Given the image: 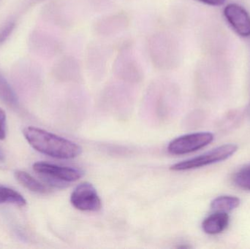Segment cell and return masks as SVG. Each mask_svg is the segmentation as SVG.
Masks as SVG:
<instances>
[{"mask_svg": "<svg viewBox=\"0 0 250 249\" xmlns=\"http://www.w3.org/2000/svg\"><path fill=\"white\" fill-rule=\"evenodd\" d=\"M23 136L35 150L56 159H70L80 156L82 149L71 140L37 127H28Z\"/></svg>", "mask_w": 250, "mask_h": 249, "instance_id": "6da1fadb", "label": "cell"}, {"mask_svg": "<svg viewBox=\"0 0 250 249\" xmlns=\"http://www.w3.org/2000/svg\"><path fill=\"white\" fill-rule=\"evenodd\" d=\"M32 168L51 187H62L66 183L78 181L83 176V172L76 168L59 166L47 162H36Z\"/></svg>", "mask_w": 250, "mask_h": 249, "instance_id": "7a4b0ae2", "label": "cell"}, {"mask_svg": "<svg viewBox=\"0 0 250 249\" xmlns=\"http://www.w3.org/2000/svg\"><path fill=\"white\" fill-rule=\"evenodd\" d=\"M237 150L238 146L236 145H223L196 157L175 164L170 167V169L173 171H186L202 168L226 160L233 156Z\"/></svg>", "mask_w": 250, "mask_h": 249, "instance_id": "3957f363", "label": "cell"}, {"mask_svg": "<svg viewBox=\"0 0 250 249\" xmlns=\"http://www.w3.org/2000/svg\"><path fill=\"white\" fill-rule=\"evenodd\" d=\"M213 140L214 135L210 133L185 134L172 140L167 146V151L173 155L187 154L206 147Z\"/></svg>", "mask_w": 250, "mask_h": 249, "instance_id": "277c9868", "label": "cell"}, {"mask_svg": "<svg viewBox=\"0 0 250 249\" xmlns=\"http://www.w3.org/2000/svg\"><path fill=\"white\" fill-rule=\"evenodd\" d=\"M70 202L75 209L82 211H98L102 205L96 189L89 182L82 183L74 189Z\"/></svg>", "mask_w": 250, "mask_h": 249, "instance_id": "5b68a950", "label": "cell"}, {"mask_svg": "<svg viewBox=\"0 0 250 249\" xmlns=\"http://www.w3.org/2000/svg\"><path fill=\"white\" fill-rule=\"evenodd\" d=\"M224 16L239 36L250 37V16L243 7L237 4H229L225 7Z\"/></svg>", "mask_w": 250, "mask_h": 249, "instance_id": "8992f818", "label": "cell"}, {"mask_svg": "<svg viewBox=\"0 0 250 249\" xmlns=\"http://www.w3.org/2000/svg\"><path fill=\"white\" fill-rule=\"evenodd\" d=\"M229 219L228 213L216 211L204 219L202 223L203 230L208 235L221 233L229 226Z\"/></svg>", "mask_w": 250, "mask_h": 249, "instance_id": "52a82bcc", "label": "cell"}, {"mask_svg": "<svg viewBox=\"0 0 250 249\" xmlns=\"http://www.w3.org/2000/svg\"><path fill=\"white\" fill-rule=\"evenodd\" d=\"M14 176L19 183L32 192L46 194L49 192V189L45 184L40 182L39 181L32 177L30 174L25 172V171H16Z\"/></svg>", "mask_w": 250, "mask_h": 249, "instance_id": "ba28073f", "label": "cell"}, {"mask_svg": "<svg viewBox=\"0 0 250 249\" xmlns=\"http://www.w3.org/2000/svg\"><path fill=\"white\" fill-rule=\"evenodd\" d=\"M240 205V200L234 196H220L214 199L211 203L213 210L219 212L232 211Z\"/></svg>", "mask_w": 250, "mask_h": 249, "instance_id": "9c48e42d", "label": "cell"}, {"mask_svg": "<svg viewBox=\"0 0 250 249\" xmlns=\"http://www.w3.org/2000/svg\"><path fill=\"white\" fill-rule=\"evenodd\" d=\"M0 100L10 108L19 106V99L14 90L6 79L0 74Z\"/></svg>", "mask_w": 250, "mask_h": 249, "instance_id": "30bf717a", "label": "cell"}, {"mask_svg": "<svg viewBox=\"0 0 250 249\" xmlns=\"http://www.w3.org/2000/svg\"><path fill=\"white\" fill-rule=\"evenodd\" d=\"M2 203H10L19 207H23L26 205V200L14 190L0 186V204Z\"/></svg>", "mask_w": 250, "mask_h": 249, "instance_id": "8fae6325", "label": "cell"}, {"mask_svg": "<svg viewBox=\"0 0 250 249\" xmlns=\"http://www.w3.org/2000/svg\"><path fill=\"white\" fill-rule=\"evenodd\" d=\"M233 181L239 188L250 191V167L238 172L233 177Z\"/></svg>", "mask_w": 250, "mask_h": 249, "instance_id": "7c38bea8", "label": "cell"}, {"mask_svg": "<svg viewBox=\"0 0 250 249\" xmlns=\"http://www.w3.org/2000/svg\"><path fill=\"white\" fill-rule=\"evenodd\" d=\"M6 118L5 112L0 108V140L6 137Z\"/></svg>", "mask_w": 250, "mask_h": 249, "instance_id": "4fadbf2b", "label": "cell"}, {"mask_svg": "<svg viewBox=\"0 0 250 249\" xmlns=\"http://www.w3.org/2000/svg\"><path fill=\"white\" fill-rule=\"evenodd\" d=\"M14 23H8L5 26V28L1 31V33H0V43L5 41L7 38L10 36V33L13 32V29H14Z\"/></svg>", "mask_w": 250, "mask_h": 249, "instance_id": "5bb4252c", "label": "cell"}, {"mask_svg": "<svg viewBox=\"0 0 250 249\" xmlns=\"http://www.w3.org/2000/svg\"><path fill=\"white\" fill-rule=\"evenodd\" d=\"M198 1L208 5L218 7V6L223 5L226 3V0H198Z\"/></svg>", "mask_w": 250, "mask_h": 249, "instance_id": "9a60e30c", "label": "cell"}, {"mask_svg": "<svg viewBox=\"0 0 250 249\" xmlns=\"http://www.w3.org/2000/svg\"><path fill=\"white\" fill-rule=\"evenodd\" d=\"M4 160V155L3 153V152H1V149H0V162H3Z\"/></svg>", "mask_w": 250, "mask_h": 249, "instance_id": "2e32d148", "label": "cell"}]
</instances>
